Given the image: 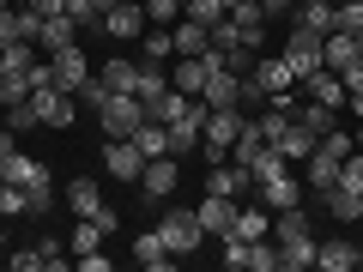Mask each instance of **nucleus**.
Returning <instances> with one entry per match:
<instances>
[{
	"label": "nucleus",
	"instance_id": "58",
	"mask_svg": "<svg viewBox=\"0 0 363 272\" xmlns=\"http://www.w3.org/2000/svg\"><path fill=\"white\" fill-rule=\"evenodd\" d=\"M351 140H357V152H363V121H357V133H351Z\"/></svg>",
	"mask_w": 363,
	"mask_h": 272
},
{
	"label": "nucleus",
	"instance_id": "54",
	"mask_svg": "<svg viewBox=\"0 0 363 272\" xmlns=\"http://www.w3.org/2000/svg\"><path fill=\"white\" fill-rule=\"evenodd\" d=\"M30 13H43V18H55V13H67V0H25Z\"/></svg>",
	"mask_w": 363,
	"mask_h": 272
},
{
	"label": "nucleus",
	"instance_id": "48",
	"mask_svg": "<svg viewBox=\"0 0 363 272\" xmlns=\"http://www.w3.org/2000/svg\"><path fill=\"white\" fill-rule=\"evenodd\" d=\"M37 30H43V13H30V6H18V37H30V42H37Z\"/></svg>",
	"mask_w": 363,
	"mask_h": 272
},
{
	"label": "nucleus",
	"instance_id": "17",
	"mask_svg": "<svg viewBox=\"0 0 363 272\" xmlns=\"http://www.w3.org/2000/svg\"><path fill=\"white\" fill-rule=\"evenodd\" d=\"M297 85H303V97H321V103L345 109V85H339V73H333V67H315V73H303Z\"/></svg>",
	"mask_w": 363,
	"mask_h": 272
},
{
	"label": "nucleus",
	"instance_id": "62",
	"mask_svg": "<svg viewBox=\"0 0 363 272\" xmlns=\"http://www.w3.org/2000/svg\"><path fill=\"white\" fill-rule=\"evenodd\" d=\"M357 266H363V248H357Z\"/></svg>",
	"mask_w": 363,
	"mask_h": 272
},
{
	"label": "nucleus",
	"instance_id": "27",
	"mask_svg": "<svg viewBox=\"0 0 363 272\" xmlns=\"http://www.w3.org/2000/svg\"><path fill=\"white\" fill-rule=\"evenodd\" d=\"M272 236L279 242H297V236H315V224H309L303 206H285V212H272Z\"/></svg>",
	"mask_w": 363,
	"mask_h": 272
},
{
	"label": "nucleus",
	"instance_id": "13",
	"mask_svg": "<svg viewBox=\"0 0 363 272\" xmlns=\"http://www.w3.org/2000/svg\"><path fill=\"white\" fill-rule=\"evenodd\" d=\"M230 25H236V42L260 55V42H267V13H260V0H236V6H230Z\"/></svg>",
	"mask_w": 363,
	"mask_h": 272
},
{
	"label": "nucleus",
	"instance_id": "35",
	"mask_svg": "<svg viewBox=\"0 0 363 272\" xmlns=\"http://www.w3.org/2000/svg\"><path fill=\"white\" fill-rule=\"evenodd\" d=\"M182 18H194V25H224V18H230V6H224V0H182Z\"/></svg>",
	"mask_w": 363,
	"mask_h": 272
},
{
	"label": "nucleus",
	"instance_id": "31",
	"mask_svg": "<svg viewBox=\"0 0 363 272\" xmlns=\"http://www.w3.org/2000/svg\"><path fill=\"white\" fill-rule=\"evenodd\" d=\"M309 152H315V133L291 121V128H285V140H279V157H285V164H297V157L309 164Z\"/></svg>",
	"mask_w": 363,
	"mask_h": 272
},
{
	"label": "nucleus",
	"instance_id": "28",
	"mask_svg": "<svg viewBox=\"0 0 363 272\" xmlns=\"http://www.w3.org/2000/svg\"><path fill=\"white\" fill-rule=\"evenodd\" d=\"M309 266H315V236L279 242V272H309Z\"/></svg>",
	"mask_w": 363,
	"mask_h": 272
},
{
	"label": "nucleus",
	"instance_id": "51",
	"mask_svg": "<svg viewBox=\"0 0 363 272\" xmlns=\"http://www.w3.org/2000/svg\"><path fill=\"white\" fill-rule=\"evenodd\" d=\"M339 85H345V91H363V61H351V67H339Z\"/></svg>",
	"mask_w": 363,
	"mask_h": 272
},
{
	"label": "nucleus",
	"instance_id": "34",
	"mask_svg": "<svg viewBox=\"0 0 363 272\" xmlns=\"http://www.w3.org/2000/svg\"><path fill=\"white\" fill-rule=\"evenodd\" d=\"M133 73H140V61H128V55H116V61L97 67V79H104L109 91H133Z\"/></svg>",
	"mask_w": 363,
	"mask_h": 272
},
{
	"label": "nucleus",
	"instance_id": "16",
	"mask_svg": "<svg viewBox=\"0 0 363 272\" xmlns=\"http://www.w3.org/2000/svg\"><path fill=\"white\" fill-rule=\"evenodd\" d=\"M291 121H297V128H309L315 140H321V133H333V128H339V109H333V103H321V97H309V103H291Z\"/></svg>",
	"mask_w": 363,
	"mask_h": 272
},
{
	"label": "nucleus",
	"instance_id": "37",
	"mask_svg": "<svg viewBox=\"0 0 363 272\" xmlns=\"http://www.w3.org/2000/svg\"><path fill=\"white\" fill-rule=\"evenodd\" d=\"M133 145H140L145 157H164V152H169V128H164V121H140V133H133Z\"/></svg>",
	"mask_w": 363,
	"mask_h": 272
},
{
	"label": "nucleus",
	"instance_id": "23",
	"mask_svg": "<svg viewBox=\"0 0 363 272\" xmlns=\"http://www.w3.org/2000/svg\"><path fill=\"white\" fill-rule=\"evenodd\" d=\"M133 260H140V266H152V272H169V266H176V254L164 248V236H157V230L133 236Z\"/></svg>",
	"mask_w": 363,
	"mask_h": 272
},
{
	"label": "nucleus",
	"instance_id": "9",
	"mask_svg": "<svg viewBox=\"0 0 363 272\" xmlns=\"http://www.w3.org/2000/svg\"><path fill=\"white\" fill-rule=\"evenodd\" d=\"M255 200L267 212H285V206H303V181L291 176V169H279V176H267V181H255Z\"/></svg>",
	"mask_w": 363,
	"mask_h": 272
},
{
	"label": "nucleus",
	"instance_id": "36",
	"mask_svg": "<svg viewBox=\"0 0 363 272\" xmlns=\"http://www.w3.org/2000/svg\"><path fill=\"white\" fill-rule=\"evenodd\" d=\"M140 49H145V61H169V55H176V37H169V25H145Z\"/></svg>",
	"mask_w": 363,
	"mask_h": 272
},
{
	"label": "nucleus",
	"instance_id": "38",
	"mask_svg": "<svg viewBox=\"0 0 363 272\" xmlns=\"http://www.w3.org/2000/svg\"><path fill=\"white\" fill-rule=\"evenodd\" d=\"M67 248H73V260H79V254H91V248H104V230H97V218H79V230H73V242H67Z\"/></svg>",
	"mask_w": 363,
	"mask_h": 272
},
{
	"label": "nucleus",
	"instance_id": "41",
	"mask_svg": "<svg viewBox=\"0 0 363 272\" xmlns=\"http://www.w3.org/2000/svg\"><path fill=\"white\" fill-rule=\"evenodd\" d=\"M6 128H13V133H30V128H43L37 103H30V97H25V103H13V109H6Z\"/></svg>",
	"mask_w": 363,
	"mask_h": 272
},
{
	"label": "nucleus",
	"instance_id": "10",
	"mask_svg": "<svg viewBox=\"0 0 363 272\" xmlns=\"http://www.w3.org/2000/svg\"><path fill=\"white\" fill-rule=\"evenodd\" d=\"M30 103H37L43 128H73V115H79V97H67V91H55V85L30 91Z\"/></svg>",
	"mask_w": 363,
	"mask_h": 272
},
{
	"label": "nucleus",
	"instance_id": "43",
	"mask_svg": "<svg viewBox=\"0 0 363 272\" xmlns=\"http://www.w3.org/2000/svg\"><path fill=\"white\" fill-rule=\"evenodd\" d=\"M0 212H6V218L30 212V194H25V188H13V181H0Z\"/></svg>",
	"mask_w": 363,
	"mask_h": 272
},
{
	"label": "nucleus",
	"instance_id": "32",
	"mask_svg": "<svg viewBox=\"0 0 363 272\" xmlns=\"http://www.w3.org/2000/svg\"><path fill=\"white\" fill-rule=\"evenodd\" d=\"M260 152H272V145L260 140V128H255V121H248V128L236 133V145H230V157H236V164H242V169H255V157H260Z\"/></svg>",
	"mask_w": 363,
	"mask_h": 272
},
{
	"label": "nucleus",
	"instance_id": "42",
	"mask_svg": "<svg viewBox=\"0 0 363 272\" xmlns=\"http://www.w3.org/2000/svg\"><path fill=\"white\" fill-rule=\"evenodd\" d=\"M248 272H279V248H272L267 236H260V242L248 248Z\"/></svg>",
	"mask_w": 363,
	"mask_h": 272
},
{
	"label": "nucleus",
	"instance_id": "46",
	"mask_svg": "<svg viewBox=\"0 0 363 272\" xmlns=\"http://www.w3.org/2000/svg\"><path fill=\"white\" fill-rule=\"evenodd\" d=\"M248 248H255V242H242V236H224V266H230V272H248Z\"/></svg>",
	"mask_w": 363,
	"mask_h": 272
},
{
	"label": "nucleus",
	"instance_id": "21",
	"mask_svg": "<svg viewBox=\"0 0 363 272\" xmlns=\"http://www.w3.org/2000/svg\"><path fill=\"white\" fill-rule=\"evenodd\" d=\"M79 42V25L67 13H55V18H43V30H37V49H49V55H61V49H73Z\"/></svg>",
	"mask_w": 363,
	"mask_h": 272
},
{
	"label": "nucleus",
	"instance_id": "40",
	"mask_svg": "<svg viewBox=\"0 0 363 272\" xmlns=\"http://www.w3.org/2000/svg\"><path fill=\"white\" fill-rule=\"evenodd\" d=\"M25 97H30V73H6V79H0V109L25 103Z\"/></svg>",
	"mask_w": 363,
	"mask_h": 272
},
{
	"label": "nucleus",
	"instance_id": "7",
	"mask_svg": "<svg viewBox=\"0 0 363 272\" xmlns=\"http://www.w3.org/2000/svg\"><path fill=\"white\" fill-rule=\"evenodd\" d=\"M206 194H230V200L255 194V169H242L236 157H224V164H206Z\"/></svg>",
	"mask_w": 363,
	"mask_h": 272
},
{
	"label": "nucleus",
	"instance_id": "30",
	"mask_svg": "<svg viewBox=\"0 0 363 272\" xmlns=\"http://www.w3.org/2000/svg\"><path fill=\"white\" fill-rule=\"evenodd\" d=\"M169 37H176V55H206V25H194V18H176Z\"/></svg>",
	"mask_w": 363,
	"mask_h": 272
},
{
	"label": "nucleus",
	"instance_id": "44",
	"mask_svg": "<svg viewBox=\"0 0 363 272\" xmlns=\"http://www.w3.org/2000/svg\"><path fill=\"white\" fill-rule=\"evenodd\" d=\"M140 6H145L152 25H176V18H182V0H140Z\"/></svg>",
	"mask_w": 363,
	"mask_h": 272
},
{
	"label": "nucleus",
	"instance_id": "22",
	"mask_svg": "<svg viewBox=\"0 0 363 272\" xmlns=\"http://www.w3.org/2000/svg\"><path fill=\"white\" fill-rule=\"evenodd\" d=\"M285 25H303V30H315V37H333V30H339V13H333V0H327V6H291Z\"/></svg>",
	"mask_w": 363,
	"mask_h": 272
},
{
	"label": "nucleus",
	"instance_id": "49",
	"mask_svg": "<svg viewBox=\"0 0 363 272\" xmlns=\"http://www.w3.org/2000/svg\"><path fill=\"white\" fill-rule=\"evenodd\" d=\"M97 230L116 236V230H121V212H116V206H97Z\"/></svg>",
	"mask_w": 363,
	"mask_h": 272
},
{
	"label": "nucleus",
	"instance_id": "14",
	"mask_svg": "<svg viewBox=\"0 0 363 272\" xmlns=\"http://www.w3.org/2000/svg\"><path fill=\"white\" fill-rule=\"evenodd\" d=\"M194 212H200V230H206V236H218V242L236 230V200H230V194H206Z\"/></svg>",
	"mask_w": 363,
	"mask_h": 272
},
{
	"label": "nucleus",
	"instance_id": "3",
	"mask_svg": "<svg viewBox=\"0 0 363 272\" xmlns=\"http://www.w3.org/2000/svg\"><path fill=\"white\" fill-rule=\"evenodd\" d=\"M145 121V103L133 97V91H116L104 109H97V128H104V140H133Z\"/></svg>",
	"mask_w": 363,
	"mask_h": 272
},
{
	"label": "nucleus",
	"instance_id": "19",
	"mask_svg": "<svg viewBox=\"0 0 363 272\" xmlns=\"http://www.w3.org/2000/svg\"><path fill=\"white\" fill-rule=\"evenodd\" d=\"M206 73H212V61H206V55H182V61L169 67V85H176V91H188V97H200Z\"/></svg>",
	"mask_w": 363,
	"mask_h": 272
},
{
	"label": "nucleus",
	"instance_id": "60",
	"mask_svg": "<svg viewBox=\"0 0 363 272\" xmlns=\"http://www.w3.org/2000/svg\"><path fill=\"white\" fill-rule=\"evenodd\" d=\"M297 6H327V0H297Z\"/></svg>",
	"mask_w": 363,
	"mask_h": 272
},
{
	"label": "nucleus",
	"instance_id": "39",
	"mask_svg": "<svg viewBox=\"0 0 363 272\" xmlns=\"http://www.w3.org/2000/svg\"><path fill=\"white\" fill-rule=\"evenodd\" d=\"M109 97H116V91H109V85H104V79H97V73H91L85 85H79V109H91V115H97V109H104Z\"/></svg>",
	"mask_w": 363,
	"mask_h": 272
},
{
	"label": "nucleus",
	"instance_id": "52",
	"mask_svg": "<svg viewBox=\"0 0 363 272\" xmlns=\"http://www.w3.org/2000/svg\"><path fill=\"white\" fill-rule=\"evenodd\" d=\"M18 37V13H13V6H6V13H0V49H6V42H13Z\"/></svg>",
	"mask_w": 363,
	"mask_h": 272
},
{
	"label": "nucleus",
	"instance_id": "2",
	"mask_svg": "<svg viewBox=\"0 0 363 272\" xmlns=\"http://www.w3.org/2000/svg\"><path fill=\"white\" fill-rule=\"evenodd\" d=\"M157 236H164L169 254H194V248L206 242V230H200V212H194V206H164V218H157Z\"/></svg>",
	"mask_w": 363,
	"mask_h": 272
},
{
	"label": "nucleus",
	"instance_id": "20",
	"mask_svg": "<svg viewBox=\"0 0 363 272\" xmlns=\"http://www.w3.org/2000/svg\"><path fill=\"white\" fill-rule=\"evenodd\" d=\"M164 91H169V67L164 61H140V73H133V97H140V103H157Z\"/></svg>",
	"mask_w": 363,
	"mask_h": 272
},
{
	"label": "nucleus",
	"instance_id": "56",
	"mask_svg": "<svg viewBox=\"0 0 363 272\" xmlns=\"http://www.w3.org/2000/svg\"><path fill=\"white\" fill-rule=\"evenodd\" d=\"M345 109H351V115L363 121V91H345Z\"/></svg>",
	"mask_w": 363,
	"mask_h": 272
},
{
	"label": "nucleus",
	"instance_id": "11",
	"mask_svg": "<svg viewBox=\"0 0 363 272\" xmlns=\"http://www.w3.org/2000/svg\"><path fill=\"white\" fill-rule=\"evenodd\" d=\"M140 169H145V152L133 140H109L104 145V176H116V181H140Z\"/></svg>",
	"mask_w": 363,
	"mask_h": 272
},
{
	"label": "nucleus",
	"instance_id": "50",
	"mask_svg": "<svg viewBox=\"0 0 363 272\" xmlns=\"http://www.w3.org/2000/svg\"><path fill=\"white\" fill-rule=\"evenodd\" d=\"M13 266H18V272H43V254H37V248H18Z\"/></svg>",
	"mask_w": 363,
	"mask_h": 272
},
{
	"label": "nucleus",
	"instance_id": "55",
	"mask_svg": "<svg viewBox=\"0 0 363 272\" xmlns=\"http://www.w3.org/2000/svg\"><path fill=\"white\" fill-rule=\"evenodd\" d=\"M79 266H85V272H109V254H97V248H91V254H79Z\"/></svg>",
	"mask_w": 363,
	"mask_h": 272
},
{
	"label": "nucleus",
	"instance_id": "59",
	"mask_svg": "<svg viewBox=\"0 0 363 272\" xmlns=\"http://www.w3.org/2000/svg\"><path fill=\"white\" fill-rule=\"evenodd\" d=\"M6 73H13V67H6V55H0V79H6Z\"/></svg>",
	"mask_w": 363,
	"mask_h": 272
},
{
	"label": "nucleus",
	"instance_id": "53",
	"mask_svg": "<svg viewBox=\"0 0 363 272\" xmlns=\"http://www.w3.org/2000/svg\"><path fill=\"white\" fill-rule=\"evenodd\" d=\"M291 6H297V0H260V13H267V18H291Z\"/></svg>",
	"mask_w": 363,
	"mask_h": 272
},
{
	"label": "nucleus",
	"instance_id": "24",
	"mask_svg": "<svg viewBox=\"0 0 363 272\" xmlns=\"http://www.w3.org/2000/svg\"><path fill=\"white\" fill-rule=\"evenodd\" d=\"M321 61L333 67H351V61H363V37H351V30H333V37H327V49H321Z\"/></svg>",
	"mask_w": 363,
	"mask_h": 272
},
{
	"label": "nucleus",
	"instance_id": "57",
	"mask_svg": "<svg viewBox=\"0 0 363 272\" xmlns=\"http://www.w3.org/2000/svg\"><path fill=\"white\" fill-rule=\"evenodd\" d=\"M18 145H13V128H0V157H13Z\"/></svg>",
	"mask_w": 363,
	"mask_h": 272
},
{
	"label": "nucleus",
	"instance_id": "4",
	"mask_svg": "<svg viewBox=\"0 0 363 272\" xmlns=\"http://www.w3.org/2000/svg\"><path fill=\"white\" fill-rule=\"evenodd\" d=\"M176 188H182V157H169V152H164V157H145V169H140V194L152 200V206H164Z\"/></svg>",
	"mask_w": 363,
	"mask_h": 272
},
{
	"label": "nucleus",
	"instance_id": "63",
	"mask_svg": "<svg viewBox=\"0 0 363 272\" xmlns=\"http://www.w3.org/2000/svg\"><path fill=\"white\" fill-rule=\"evenodd\" d=\"M18 6H25V0H18Z\"/></svg>",
	"mask_w": 363,
	"mask_h": 272
},
{
	"label": "nucleus",
	"instance_id": "6",
	"mask_svg": "<svg viewBox=\"0 0 363 272\" xmlns=\"http://www.w3.org/2000/svg\"><path fill=\"white\" fill-rule=\"evenodd\" d=\"M145 25H152V18H145L140 0H116V6L104 13V37H116V42H140Z\"/></svg>",
	"mask_w": 363,
	"mask_h": 272
},
{
	"label": "nucleus",
	"instance_id": "8",
	"mask_svg": "<svg viewBox=\"0 0 363 272\" xmlns=\"http://www.w3.org/2000/svg\"><path fill=\"white\" fill-rule=\"evenodd\" d=\"M49 67H55V91H67V97H79V85L91 79V55L79 49H61V55H49Z\"/></svg>",
	"mask_w": 363,
	"mask_h": 272
},
{
	"label": "nucleus",
	"instance_id": "15",
	"mask_svg": "<svg viewBox=\"0 0 363 272\" xmlns=\"http://www.w3.org/2000/svg\"><path fill=\"white\" fill-rule=\"evenodd\" d=\"M255 85L267 91V97H279V91H297V73H291L285 55H260L255 61Z\"/></svg>",
	"mask_w": 363,
	"mask_h": 272
},
{
	"label": "nucleus",
	"instance_id": "61",
	"mask_svg": "<svg viewBox=\"0 0 363 272\" xmlns=\"http://www.w3.org/2000/svg\"><path fill=\"white\" fill-rule=\"evenodd\" d=\"M6 6H13V0H0V13H6Z\"/></svg>",
	"mask_w": 363,
	"mask_h": 272
},
{
	"label": "nucleus",
	"instance_id": "18",
	"mask_svg": "<svg viewBox=\"0 0 363 272\" xmlns=\"http://www.w3.org/2000/svg\"><path fill=\"white\" fill-rule=\"evenodd\" d=\"M315 266H321V272H351V266H357V242H345V236L315 242Z\"/></svg>",
	"mask_w": 363,
	"mask_h": 272
},
{
	"label": "nucleus",
	"instance_id": "12",
	"mask_svg": "<svg viewBox=\"0 0 363 272\" xmlns=\"http://www.w3.org/2000/svg\"><path fill=\"white\" fill-rule=\"evenodd\" d=\"M236 97H242V79H236L230 67H212L206 85H200V103H206V109H242Z\"/></svg>",
	"mask_w": 363,
	"mask_h": 272
},
{
	"label": "nucleus",
	"instance_id": "5",
	"mask_svg": "<svg viewBox=\"0 0 363 272\" xmlns=\"http://www.w3.org/2000/svg\"><path fill=\"white\" fill-rule=\"evenodd\" d=\"M321 49H327V37H315V30H303V25H291L285 30V49H279V55H285V61H291V73H315V67H327L321 61Z\"/></svg>",
	"mask_w": 363,
	"mask_h": 272
},
{
	"label": "nucleus",
	"instance_id": "26",
	"mask_svg": "<svg viewBox=\"0 0 363 272\" xmlns=\"http://www.w3.org/2000/svg\"><path fill=\"white\" fill-rule=\"evenodd\" d=\"M327 212H333V218L339 224H351V218H363V194H357V188H345V181H333V188H327Z\"/></svg>",
	"mask_w": 363,
	"mask_h": 272
},
{
	"label": "nucleus",
	"instance_id": "29",
	"mask_svg": "<svg viewBox=\"0 0 363 272\" xmlns=\"http://www.w3.org/2000/svg\"><path fill=\"white\" fill-rule=\"evenodd\" d=\"M116 6V0H67V18H73L79 30H104V13Z\"/></svg>",
	"mask_w": 363,
	"mask_h": 272
},
{
	"label": "nucleus",
	"instance_id": "45",
	"mask_svg": "<svg viewBox=\"0 0 363 272\" xmlns=\"http://www.w3.org/2000/svg\"><path fill=\"white\" fill-rule=\"evenodd\" d=\"M339 30H351V37H363V0H339Z\"/></svg>",
	"mask_w": 363,
	"mask_h": 272
},
{
	"label": "nucleus",
	"instance_id": "25",
	"mask_svg": "<svg viewBox=\"0 0 363 272\" xmlns=\"http://www.w3.org/2000/svg\"><path fill=\"white\" fill-rule=\"evenodd\" d=\"M61 194H67V206H73L79 218H97V206H104V194H97V181H91V176H73Z\"/></svg>",
	"mask_w": 363,
	"mask_h": 272
},
{
	"label": "nucleus",
	"instance_id": "1",
	"mask_svg": "<svg viewBox=\"0 0 363 272\" xmlns=\"http://www.w3.org/2000/svg\"><path fill=\"white\" fill-rule=\"evenodd\" d=\"M0 181H13V188H25L30 194V212H49L55 206V176L49 164H37V157H0Z\"/></svg>",
	"mask_w": 363,
	"mask_h": 272
},
{
	"label": "nucleus",
	"instance_id": "33",
	"mask_svg": "<svg viewBox=\"0 0 363 272\" xmlns=\"http://www.w3.org/2000/svg\"><path fill=\"white\" fill-rule=\"evenodd\" d=\"M333 181H339V157H327L321 145H315V152H309V188H315V194H327Z\"/></svg>",
	"mask_w": 363,
	"mask_h": 272
},
{
	"label": "nucleus",
	"instance_id": "47",
	"mask_svg": "<svg viewBox=\"0 0 363 272\" xmlns=\"http://www.w3.org/2000/svg\"><path fill=\"white\" fill-rule=\"evenodd\" d=\"M339 181L363 194V152H345V157H339Z\"/></svg>",
	"mask_w": 363,
	"mask_h": 272
}]
</instances>
